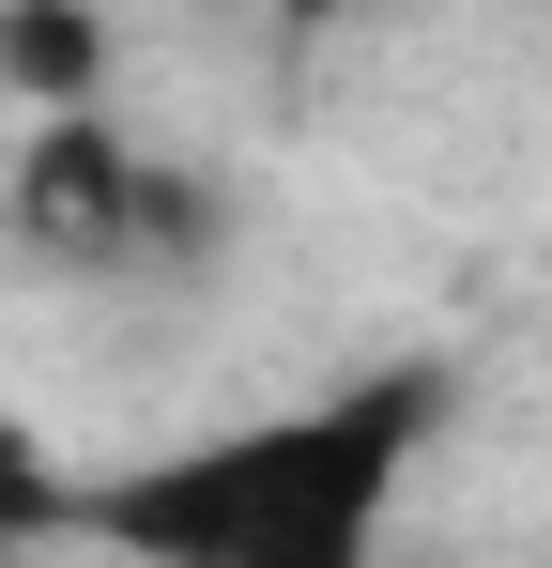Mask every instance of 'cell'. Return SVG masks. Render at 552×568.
<instances>
[{
	"mask_svg": "<svg viewBox=\"0 0 552 568\" xmlns=\"http://www.w3.org/2000/svg\"><path fill=\"white\" fill-rule=\"evenodd\" d=\"M430 415H446L430 369L338 384V399H292V415H246V430H200L170 462L108 476L92 523L154 568H368Z\"/></svg>",
	"mask_w": 552,
	"mask_h": 568,
	"instance_id": "obj_1",
	"label": "cell"
},
{
	"mask_svg": "<svg viewBox=\"0 0 552 568\" xmlns=\"http://www.w3.org/2000/svg\"><path fill=\"white\" fill-rule=\"evenodd\" d=\"M154 215H184V185L154 154H123L92 108H47V123L16 139V246H31V262H139Z\"/></svg>",
	"mask_w": 552,
	"mask_h": 568,
	"instance_id": "obj_2",
	"label": "cell"
},
{
	"mask_svg": "<svg viewBox=\"0 0 552 568\" xmlns=\"http://www.w3.org/2000/svg\"><path fill=\"white\" fill-rule=\"evenodd\" d=\"M108 93V31H92V0H0V108H92Z\"/></svg>",
	"mask_w": 552,
	"mask_h": 568,
	"instance_id": "obj_3",
	"label": "cell"
},
{
	"mask_svg": "<svg viewBox=\"0 0 552 568\" xmlns=\"http://www.w3.org/2000/svg\"><path fill=\"white\" fill-rule=\"evenodd\" d=\"M276 16H292V31H338V16H368V0H276Z\"/></svg>",
	"mask_w": 552,
	"mask_h": 568,
	"instance_id": "obj_4",
	"label": "cell"
},
{
	"mask_svg": "<svg viewBox=\"0 0 552 568\" xmlns=\"http://www.w3.org/2000/svg\"><path fill=\"white\" fill-rule=\"evenodd\" d=\"M0 123H16V108H0Z\"/></svg>",
	"mask_w": 552,
	"mask_h": 568,
	"instance_id": "obj_5",
	"label": "cell"
}]
</instances>
